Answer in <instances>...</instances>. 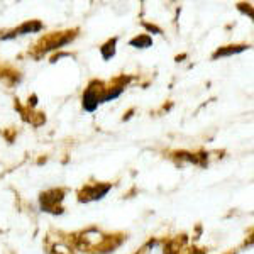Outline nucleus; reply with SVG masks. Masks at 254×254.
Returning <instances> with one entry per match:
<instances>
[{"label":"nucleus","mask_w":254,"mask_h":254,"mask_svg":"<svg viewBox=\"0 0 254 254\" xmlns=\"http://www.w3.org/2000/svg\"><path fill=\"white\" fill-rule=\"evenodd\" d=\"M83 107H85V110H88V112H93V110L98 107V97L95 95V92H93V90H88V92L85 93Z\"/></svg>","instance_id":"f257e3e1"}]
</instances>
